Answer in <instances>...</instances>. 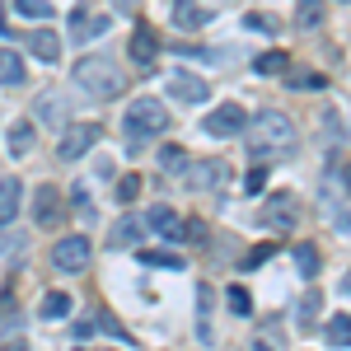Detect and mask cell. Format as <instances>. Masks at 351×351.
<instances>
[{
    "instance_id": "cell-1",
    "label": "cell",
    "mask_w": 351,
    "mask_h": 351,
    "mask_svg": "<svg viewBox=\"0 0 351 351\" xmlns=\"http://www.w3.org/2000/svg\"><path fill=\"white\" fill-rule=\"evenodd\" d=\"M248 145L258 150V155H295V145H300V132H295V122L286 117L281 108H263V112H253L248 122Z\"/></svg>"
},
{
    "instance_id": "cell-2",
    "label": "cell",
    "mask_w": 351,
    "mask_h": 351,
    "mask_svg": "<svg viewBox=\"0 0 351 351\" xmlns=\"http://www.w3.org/2000/svg\"><path fill=\"white\" fill-rule=\"evenodd\" d=\"M75 84H80L89 99H117L122 84H127V75L117 71L112 56L94 52V56H80V61H75Z\"/></svg>"
},
{
    "instance_id": "cell-3",
    "label": "cell",
    "mask_w": 351,
    "mask_h": 351,
    "mask_svg": "<svg viewBox=\"0 0 351 351\" xmlns=\"http://www.w3.org/2000/svg\"><path fill=\"white\" fill-rule=\"evenodd\" d=\"M122 127H127L132 141H145V136H160L169 127V112H164L160 99H136L132 108L122 112Z\"/></svg>"
},
{
    "instance_id": "cell-4",
    "label": "cell",
    "mask_w": 351,
    "mask_h": 351,
    "mask_svg": "<svg viewBox=\"0 0 351 351\" xmlns=\"http://www.w3.org/2000/svg\"><path fill=\"white\" fill-rule=\"evenodd\" d=\"M99 136H104L99 122H71V127L61 132V141H56V155H61V160H80V155H89V150L99 145Z\"/></svg>"
},
{
    "instance_id": "cell-5",
    "label": "cell",
    "mask_w": 351,
    "mask_h": 351,
    "mask_svg": "<svg viewBox=\"0 0 351 351\" xmlns=\"http://www.w3.org/2000/svg\"><path fill=\"white\" fill-rule=\"evenodd\" d=\"M89 239L84 234H66V239H56L52 243V267L56 271H84L89 267Z\"/></svg>"
},
{
    "instance_id": "cell-6",
    "label": "cell",
    "mask_w": 351,
    "mask_h": 351,
    "mask_svg": "<svg viewBox=\"0 0 351 351\" xmlns=\"http://www.w3.org/2000/svg\"><path fill=\"white\" fill-rule=\"evenodd\" d=\"M188 173V188L197 192H220L225 183H230V164L225 160H202V164H192V169H183Z\"/></svg>"
},
{
    "instance_id": "cell-7",
    "label": "cell",
    "mask_w": 351,
    "mask_h": 351,
    "mask_svg": "<svg viewBox=\"0 0 351 351\" xmlns=\"http://www.w3.org/2000/svg\"><path fill=\"white\" fill-rule=\"evenodd\" d=\"M243 122H248V112H243L239 104H220L216 112L202 117V132H206V136H239Z\"/></svg>"
},
{
    "instance_id": "cell-8",
    "label": "cell",
    "mask_w": 351,
    "mask_h": 351,
    "mask_svg": "<svg viewBox=\"0 0 351 351\" xmlns=\"http://www.w3.org/2000/svg\"><path fill=\"white\" fill-rule=\"evenodd\" d=\"M145 230H155L160 239H188V220H178V211L173 206H164V202H155L150 206V216H145Z\"/></svg>"
},
{
    "instance_id": "cell-9",
    "label": "cell",
    "mask_w": 351,
    "mask_h": 351,
    "mask_svg": "<svg viewBox=\"0 0 351 351\" xmlns=\"http://www.w3.org/2000/svg\"><path fill=\"white\" fill-rule=\"evenodd\" d=\"M169 94L183 99V104H206L211 99V84L202 80V75H192V71H173L169 75Z\"/></svg>"
},
{
    "instance_id": "cell-10",
    "label": "cell",
    "mask_w": 351,
    "mask_h": 351,
    "mask_svg": "<svg viewBox=\"0 0 351 351\" xmlns=\"http://www.w3.org/2000/svg\"><path fill=\"white\" fill-rule=\"evenodd\" d=\"M295 197H286V192H281V197H271L267 202V211H263V225H271V230H276V234H286V230H295Z\"/></svg>"
},
{
    "instance_id": "cell-11",
    "label": "cell",
    "mask_w": 351,
    "mask_h": 351,
    "mask_svg": "<svg viewBox=\"0 0 351 351\" xmlns=\"http://www.w3.org/2000/svg\"><path fill=\"white\" fill-rule=\"evenodd\" d=\"M155 56H160V38H155V28L136 24V33H132V61H136V66H150Z\"/></svg>"
},
{
    "instance_id": "cell-12",
    "label": "cell",
    "mask_w": 351,
    "mask_h": 351,
    "mask_svg": "<svg viewBox=\"0 0 351 351\" xmlns=\"http://www.w3.org/2000/svg\"><path fill=\"white\" fill-rule=\"evenodd\" d=\"M71 33H75V38H99V33H108V14H94V10H71Z\"/></svg>"
},
{
    "instance_id": "cell-13",
    "label": "cell",
    "mask_w": 351,
    "mask_h": 351,
    "mask_svg": "<svg viewBox=\"0 0 351 351\" xmlns=\"http://www.w3.org/2000/svg\"><path fill=\"white\" fill-rule=\"evenodd\" d=\"M28 52L38 56V61H47V66H56L61 61V38H56L52 28H38V33H28Z\"/></svg>"
},
{
    "instance_id": "cell-14",
    "label": "cell",
    "mask_w": 351,
    "mask_h": 351,
    "mask_svg": "<svg viewBox=\"0 0 351 351\" xmlns=\"http://www.w3.org/2000/svg\"><path fill=\"white\" fill-rule=\"evenodd\" d=\"M141 234H145V220L122 216V220L108 230V248H136V243H141Z\"/></svg>"
},
{
    "instance_id": "cell-15",
    "label": "cell",
    "mask_w": 351,
    "mask_h": 351,
    "mask_svg": "<svg viewBox=\"0 0 351 351\" xmlns=\"http://www.w3.org/2000/svg\"><path fill=\"white\" fill-rule=\"evenodd\" d=\"M19 202H24V183L0 178V225H10V220L19 216Z\"/></svg>"
},
{
    "instance_id": "cell-16",
    "label": "cell",
    "mask_w": 351,
    "mask_h": 351,
    "mask_svg": "<svg viewBox=\"0 0 351 351\" xmlns=\"http://www.w3.org/2000/svg\"><path fill=\"white\" fill-rule=\"evenodd\" d=\"M38 225H61V192L56 188H38Z\"/></svg>"
},
{
    "instance_id": "cell-17",
    "label": "cell",
    "mask_w": 351,
    "mask_h": 351,
    "mask_svg": "<svg viewBox=\"0 0 351 351\" xmlns=\"http://www.w3.org/2000/svg\"><path fill=\"white\" fill-rule=\"evenodd\" d=\"M28 75H24V56L10 52V47H0V84H10V89H19Z\"/></svg>"
},
{
    "instance_id": "cell-18",
    "label": "cell",
    "mask_w": 351,
    "mask_h": 351,
    "mask_svg": "<svg viewBox=\"0 0 351 351\" xmlns=\"http://www.w3.org/2000/svg\"><path fill=\"white\" fill-rule=\"evenodd\" d=\"M33 112H38V122L61 127V122H66V99H61V94H43V99L33 104Z\"/></svg>"
},
{
    "instance_id": "cell-19",
    "label": "cell",
    "mask_w": 351,
    "mask_h": 351,
    "mask_svg": "<svg viewBox=\"0 0 351 351\" xmlns=\"http://www.w3.org/2000/svg\"><path fill=\"white\" fill-rule=\"evenodd\" d=\"M173 24L178 28H202L206 24V10L197 0H173Z\"/></svg>"
},
{
    "instance_id": "cell-20",
    "label": "cell",
    "mask_w": 351,
    "mask_h": 351,
    "mask_svg": "<svg viewBox=\"0 0 351 351\" xmlns=\"http://www.w3.org/2000/svg\"><path fill=\"white\" fill-rule=\"evenodd\" d=\"M71 304H75V300L66 295V291H47L43 304H38V314H43V319H66V314H71Z\"/></svg>"
},
{
    "instance_id": "cell-21",
    "label": "cell",
    "mask_w": 351,
    "mask_h": 351,
    "mask_svg": "<svg viewBox=\"0 0 351 351\" xmlns=\"http://www.w3.org/2000/svg\"><path fill=\"white\" fill-rule=\"evenodd\" d=\"M33 122H14L10 127V155H33Z\"/></svg>"
},
{
    "instance_id": "cell-22",
    "label": "cell",
    "mask_w": 351,
    "mask_h": 351,
    "mask_svg": "<svg viewBox=\"0 0 351 351\" xmlns=\"http://www.w3.org/2000/svg\"><path fill=\"white\" fill-rule=\"evenodd\" d=\"M253 71H258V75H286L291 61H286V52H263L258 61H253Z\"/></svg>"
},
{
    "instance_id": "cell-23",
    "label": "cell",
    "mask_w": 351,
    "mask_h": 351,
    "mask_svg": "<svg viewBox=\"0 0 351 351\" xmlns=\"http://www.w3.org/2000/svg\"><path fill=\"white\" fill-rule=\"evenodd\" d=\"M328 347H351V314L328 319Z\"/></svg>"
},
{
    "instance_id": "cell-24",
    "label": "cell",
    "mask_w": 351,
    "mask_h": 351,
    "mask_svg": "<svg viewBox=\"0 0 351 351\" xmlns=\"http://www.w3.org/2000/svg\"><path fill=\"white\" fill-rule=\"evenodd\" d=\"M295 267L304 271V276H319L324 263H319V248H314V243H295Z\"/></svg>"
},
{
    "instance_id": "cell-25",
    "label": "cell",
    "mask_w": 351,
    "mask_h": 351,
    "mask_svg": "<svg viewBox=\"0 0 351 351\" xmlns=\"http://www.w3.org/2000/svg\"><path fill=\"white\" fill-rule=\"evenodd\" d=\"M160 169H164V173H183V169H188L183 145H160Z\"/></svg>"
},
{
    "instance_id": "cell-26",
    "label": "cell",
    "mask_w": 351,
    "mask_h": 351,
    "mask_svg": "<svg viewBox=\"0 0 351 351\" xmlns=\"http://www.w3.org/2000/svg\"><path fill=\"white\" fill-rule=\"evenodd\" d=\"M141 188H145V183H141V173H122V178H117V188H112V197L127 206V202H136V197H141Z\"/></svg>"
},
{
    "instance_id": "cell-27",
    "label": "cell",
    "mask_w": 351,
    "mask_h": 351,
    "mask_svg": "<svg viewBox=\"0 0 351 351\" xmlns=\"http://www.w3.org/2000/svg\"><path fill=\"white\" fill-rule=\"evenodd\" d=\"M225 304H230V314H239V319L253 314V295H248L243 286H230V291H225Z\"/></svg>"
},
{
    "instance_id": "cell-28",
    "label": "cell",
    "mask_w": 351,
    "mask_h": 351,
    "mask_svg": "<svg viewBox=\"0 0 351 351\" xmlns=\"http://www.w3.org/2000/svg\"><path fill=\"white\" fill-rule=\"evenodd\" d=\"M141 263H145V267H164V271H178V267H188V263H183L178 253H160V248H155V253L145 248V253H141Z\"/></svg>"
},
{
    "instance_id": "cell-29",
    "label": "cell",
    "mask_w": 351,
    "mask_h": 351,
    "mask_svg": "<svg viewBox=\"0 0 351 351\" xmlns=\"http://www.w3.org/2000/svg\"><path fill=\"white\" fill-rule=\"evenodd\" d=\"M300 28H319L324 24V0H300Z\"/></svg>"
},
{
    "instance_id": "cell-30",
    "label": "cell",
    "mask_w": 351,
    "mask_h": 351,
    "mask_svg": "<svg viewBox=\"0 0 351 351\" xmlns=\"http://www.w3.org/2000/svg\"><path fill=\"white\" fill-rule=\"evenodd\" d=\"M14 10L24 19H52V0H14Z\"/></svg>"
},
{
    "instance_id": "cell-31",
    "label": "cell",
    "mask_w": 351,
    "mask_h": 351,
    "mask_svg": "<svg viewBox=\"0 0 351 351\" xmlns=\"http://www.w3.org/2000/svg\"><path fill=\"white\" fill-rule=\"evenodd\" d=\"M286 84L291 89H324L328 75H314V71H300V75H286Z\"/></svg>"
},
{
    "instance_id": "cell-32",
    "label": "cell",
    "mask_w": 351,
    "mask_h": 351,
    "mask_svg": "<svg viewBox=\"0 0 351 351\" xmlns=\"http://www.w3.org/2000/svg\"><path fill=\"white\" fill-rule=\"evenodd\" d=\"M319 300H324L319 291H309V295L300 300V324H314V319H319Z\"/></svg>"
},
{
    "instance_id": "cell-33",
    "label": "cell",
    "mask_w": 351,
    "mask_h": 351,
    "mask_svg": "<svg viewBox=\"0 0 351 351\" xmlns=\"http://www.w3.org/2000/svg\"><path fill=\"white\" fill-rule=\"evenodd\" d=\"M263 188H267V169L258 164V169H253V173L243 178V192H248V197H258V192H263Z\"/></svg>"
},
{
    "instance_id": "cell-34",
    "label": "cell",
    "mask_w": 351,
    "mask_h": 351,
    "mask_svg": "<svg viewBox=\"0 0 351 351\" xmlns=\"http://www.w3.org/2000/svg\"><path fill=\"white\" fill-rule=\"evenodd\" d=\"M267 258H271V243H258V248H248V258H243L239 267H248V271H253V267H263Z\"/></svg>"
},
{
    "instance_id": "cell-35",
    "label": "cell",
    "mask_w": 351,
    "mask_h": 351,
    "mask_svg": "<svg viewBox=\"0 0 351 351\" xmlns=\"http://www.w3.org/2000/svg\"><path fill=\"white\" fill-rule=\"evenodd\" d=\"M248 28H263V33H271V28H276V19H267V14H248Z\"/></svg>"
},
{
    "instance_id": "cell-36",
    "label": "cell",
    "mask_w": 351,
    "mask_h": 351,
    "mask_svg": "<svg viewBox=\"0 0 351 351\" xmlns=\"http://www.w3.org/2000/svg\"><path fill=\"white\" fill-rule=\"evenodd\" d=\"M0 351H24V337H14V342H5Z\"/></svg>"
},
{
    "instance_id": "cell-37",
    "label": "cell",
    "mask_w": 351,
    "mask_h": 351,
    "mask_svg": "<svg viewBox=\"0 0 351 351\" xmlns=\"http://www.w3.org/2000/svg\"><path fill=\"white\" fill-rule=\"evenodd\" d=\"M342 295H351V267L342 271Z\"/></svg>"
},
{
    "instance_id": "cell-38",
    "label": "cell",
    "mask_w": 351,
    "mask_h": 351,
    "mask_svg": "<svg viewBox=\"0 0 351 351\" xmlns=\"http://www.w3.org/2000/svg\"><path fill=\"white\" fill-rule=\"evenodd\" d=\"M75 351H104V347H84V342H80V347H75Z\"/></svg>"
},
{
    "instance_id": "cell-39",
    "label": "cell",
    "mask_w": 351,
    "mask_h": 351,
    "mask_svg": "<svg viewBox=\"0 0 351 351\" xmlns=\"http://www.w3.org/2000/svg\"><path fill=\"white\" fill-rule=\"evenodd\" d=\"M117 5H136V0H117Z\"/></svg>"
}]
</instances>
